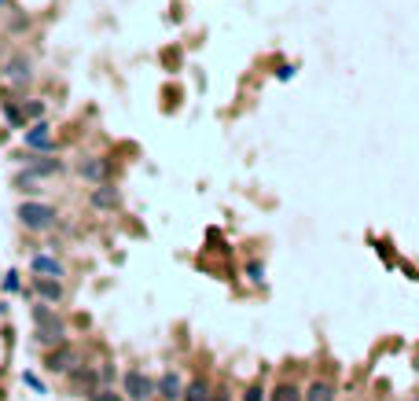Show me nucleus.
Listing matches in <instances>:
<instances>
[{
  "instance_id": "9",
  "label": "nucleus",
  "mask_w": 419,
  "mask_h": 401,
  "mask_svg": "<svg viewBox=\"0 0 419 401\" xmlns=\"http://www.w3.org/2000/svg\"><path fill=\"white\" fill-rule=\"evenodd\" d=\"M26 170H30L33 177H56V173H63V170H67V166H63V159H48V155H41V151H37L33 155V159H26Z\"/></svg>"
},
{
  "instance_id": "16",
  "label": "nucleus",
  "mask_w": 419,
  "mask_h": 401,
  "mask_svg": "<svg viewBox=\"0 0 419 401\" xmlns=\"http://www.w3.org/2000/svg\"><path fill=\"white\" fill-rule=\"evenodd\" d=\"M269 401H306V394L298 391L294 383H280L276 391H272V398H269Z\"/></svg>"
},
{
  "instance_id": "4",
  "label": "nucleus",
  "mask_w": 419,
  "mask_h": 401,
  "mask_svg": "<svg viewBox=\"0 0 419 401\" xmlns=\"http://www.w3.org/2000/svg\"><path fill=\"white\" fill-rule=\"evenodd\" d=\"M81 365V350L70 343H59V346H52V354L45 357V368L52 372V376H70V372Z\"/></svg>"
},
{
  "instance_id": "22",
  "label": "nucleus",
  "mask_w": 419,
  "mask_h": 401,
  "mask_svg": "<svg viewBox=\"0 0 419 401\" xmlns=\"http://www.w3.org/2000/svg\"><path fill=\"white\" fill-rule=\"evenodd\" d=\"M246 276H251L254 283H261V280H265V269H261L258 262H251V265H246Z\"/></svg>"
},
{
  "instance_id": "18",
  "label": "nucleus",
  "mask_w": 419,
  "mask_h": 401,
  "mask_svg": "<svg viewBox=\"0 0 419 401\" xmlns=\"http://www.w3.org/2000/svg\"><path fill=\"white\" fill-rule=\"evenodd\" d=\"M37 180H41V177H33L30 170H26V173L15 177V188H19V191H37Z\"/></svg>"
},
{
  "instance_id": "10",
  "label": "nucleus",
  "mask_w": 419,
  "mask_h": 401,
  "mask_svg": "<svg viewBox=\"0 0 419 401\" xmlns=\"http://www.w3.org/2000/svg\"><path fill=\"white\" fill-rule=\"evenodd\" d=\"M30 269H33V276H56V280L67 276V269H63V262L56 254H33Z\"/></svg>"
},
{
  "instance_id": "17",
  "label": "nucleus",
  "mask_w": 419,
  "mask_h": 401,
  "mask_svg": "<svg viewBox=\"0 0 419 401\" xmlns=\"http://www.w3.org/2000/svg\"><path fill=\"white\" fill-rule=\"evenodd\" d=\"M88 401H125V394L114 391V386H96V391L88 394Z\"/></svg>"
},
{
  "instance_id": "24",
  "label": "nucleus",
  "mask_w": 419,
  "mask_h": 401,
  "mask_svg": "<svg viewBox=\"0 0 419 401\" xmlns=\"http://www.w3.org/2000/svg\"><path fill=\"white\" fill-rule=\"evenodd\" d=\"M0 313H4V306H0Z\"/></svg>"
},
{
  "instance_id": "3",
  "label": "nucleus",
  "mask_w": 419,
  "mask_h": 401,
  "mask_svg": "<svg viewBox=\"0 0 419 401\" xmlns=\"http://www.w3.org/2000/svg\"><path fill=\"white\" fill-rule=\"evenodd\" d=\"M122 394H125V401H151V398H159V379H151L140 368H129L122 376Z\"/></svg>"
},
{
  "instance_id": "20",
  "label": "nucleus",
  "mask_w": 419,
  "mask_h": 401,
  "mask_svg": "<svg viewBox=\"0 0 419 401\" xmlns=\"http://www.w3.org/2000/svg\"><path fill=\"white\" fill-rule=\"evenodd\" d=\"M22 114H26V118H41V114H45V103H41V100L26 103V107H22Z\"/></svg>"
},
{
  "instance_id": "7",
  "label": "nucleus",
  "mask_w": 419,
  "mask_h": 401,
  "mask_svg": "<svg viewBox=\"0 0 419 401\" xmlns=\"http://www.w3.org/2000/svg\"><path fill=\"white\" fill-rule=\"evenodd\" d=\"M26 148L30 151H52L56 148V140H52V125L48 122H33L26 129Z\"/></svg>"
},
{
  "instance_id": "1",
  "label": "nucleus",
  "mask_w": 419,
  "mask_h": 401,
  "mask_svg": "<svg viewBox=\"0 0 419 401\" xmlns=\"http://www.w3.org/2000/svg\"><path fill=\"white\" fill-rule=\"evenodd\" d=\"M33 339L41 346H59L67 343V324H63V317H56V309H48V302L33 306Z\"/></svg>"
},
{
  "instance_id": "21",
  "label": "nucleus",
  "mask_w": 419,
  "mask_h": 401,
  "mask_svg": "<svg viewBox=\"0 0 419 401\" xmlns=\"http://www.w3.org/2000/svg\"><path fill=\"white\" fill-rule=\"evenodd\" d=\"M22 283H19V273L11 269V273H4V291H19Z\"/></svg>"
},
{
  "instance_id": "12",
  "label": "nucleus",
  "mask_w": 419,
  "mask_h": 401,
  "mask_svg": "<svg viewBox=\"0 0 419 401\" xmlns=\"http://www.w3.org/2000/svg\"><path fill=\"white\" fill-rule=\"evenodd\" d=\"M159 398H166V401L184 398V379H180V372H162L159 376Z\"/></svg>"
},
{
  "instance_id": "6",
  "label": "nucleus",
  "mask_w": 419,
  "mask_h": 401,
  "mask_svg": "<svg viewBox=\"0 0 419 401\" xmlns=\"http://www.w3.org/2000/svg\"><path fill=\"white\" fill-rule=\"evenodd\" d=\"M33 291L41 294V302H48V306L67 299V288H63V280H56V276H33Z\"/></svg>"
},
{
  "instance_id": "13",
  "label": "nucleus",
  "mask_w": 419,
  "mask_h": 401,
  "mask_svg": "<svg viewBox=\"0 0 419 401\" xmlns=\"http://www.w3.org/2000/svg\"><path fill=\"white\" fill-rule=\"evenodd\" d=\"M100 376H103V372H96L93 365H88V368H81V365H77V368L70 372V383H74L81 394H93L96 386H100Z\"/></svg>"
},
{
  "instance_id": "19",
  "label": "nucleus",
  "mask_w": 419,
  "mask_h": 401,
  "mask_svg": "<svg viewBox=\"0 0 419 401\" xmlns=\"http://www.w3.org/2000/svg\"><path fill=\"white\" fill-rule=\"evenodd\" d=\"M4 114H8V122H11V125H19V129L26 125V114L15 107V103H4Z\"/></svg>"
},
{
  "instance_id": "23",
  "label": "nucleus",
  "mask_w": 419,
  "mask_h": 401,
  "mask_svg": "<svg viewBox=\"0 0 419 401\" xmlns=\"http://www.w3.org/2000/svg\"><path fill=\"white\" fill-rule=\"evenodd\" d=\"M243 401H265V391H261V386H251V391L243 394Z\"/></svg>"
},
{
  "instance_id": "25",
  "label": "nucleus",
  "mask_w": 419,
  "mask_h": 401,
  "mask_svg": "<svg viewBox=\"0 0 419 401\" xmlns=\"http://www.w3.org/2000/svg\"><path fill=\"white\" fill-rule=\"evenodd\" d=\"M0 4H8V0H0Z\"/></svg>"
},
{
  "instance_id": "11",
  "label": "nucleus",
  "mask_w": 419,
  "mask_h": 401,
  "mask_svg": "<svg viewBox=\"0 0 419 401\" xmlns=\"http://www.w3.org/2000/svg\"><path fill=\"white\" fill-rule=\"evenodd\" d=\"M93 206H96V210H118V206H122V191L103 180V184L93 188Z\"/></svg>"
},
{
  "instance_id": "14",
  "label": "nucleus",
  "mask_w": 419,
  "mask_h": 401,
  "mask_svg": "<svg viewBox=\"0 0 419 401\" xmlns=\"http://www.w3.org/2000/svg\"><path fill=\"white\" fill-rule=\"evenodd\" d=\"M306 401H335V386L324 383V379L309 383V386H306Z\"/></svg>"
},
{
  "instance_id": "15",
  "label": "nucleus",
  "mask_w": 419,
  "mask_h": 401,
  "mask_svg": "<svg viewBox=\"0 0 419 401\" xmlns=\"http://www.w3.org/2000/svg\"><path fill=\"white\" fill-rule=\"evenodd\" d=\"M180 401H214V398H209V383H206V379L188 383V386H184V398H180Z\"/></svg>"
},
{
  "instance_id": "8",
  "label": "nucleus",
  "mask_w": 419,
  "mask_h": 401,
  "mask_svg": "<svg viewBox=\"0 0 419 401\" xmlns=\"http://www.w3.org/2000/svg\"><path fill=\"white\" fill-rule=\"evenodd\" d=\"M33 77V63L26 59V56H11L8 63H4V81H11V85H26Z\"/></svg>"
},
{
  "instance_id": "2",
  "label": "nucleus",
  "mask_w": 419,
  "mask_h": 401,
  "mask_svg": "<svg viewBox=\"0 0 419 401\" xmlns=\"http://www.w3.org/2000/svg\"><path fill=\"white\" fill-rule=\"evenodd\" d=\"M56 206H48V203H37V199H26L19 206V221L26 232H48L52 225H56Z\"/></svg>"
},
{
  "instance_id": "5",
  "label": "nucleus",
  "mask_w": 419,
  "mask_h": 401,
  "mask_svg": "<svg viewBox=\"0 0 419 401\" xmlns=\"http://www.w3.org/2000/svg\"><path fill=\"white\" fill-rule=\"evenodd\" d=\"M77 173H81V180H88V184H103V180L111 177V159H103V155H85V159L77 162Z\"/></svg>"
}]
</instances>
